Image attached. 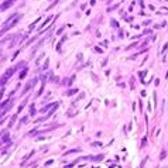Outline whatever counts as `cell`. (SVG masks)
Listing matches in <instances>:
<instances>
[{
  "mask_svg": "<svg viewBox=\"0 0 168 168\" xmlns=\"http://www.w3.org/2000/svg\"><path fill=\"white\" fill-rule=\"evenodd\" d=\"M16 0H6L3 4H0V11H4V10H7L9 7H11L13 4H14Z\"/></svg>",
  "mask_w": 168,
  "mask_h": 168,
  "instance_id": "2",
  "label": "cell"
},
{
  "mask_svg": "<svg viewBox=\"0 0 168 168\" xmlns=\"http://www.w3.org/2000/svg\"><path fill=\"white\" fill-rule=\"evenodd\" d=\"M54 105H55V103H52V105H47L45 107H43V109H41V112H43V113H44V112H48V110H49V107H52Z\"/></svg>",
  "mask_w": 168,
  "mask_h": 168,
  "instance_id": "6",
  "label": "cell"
},
{
  "mask_svg": "<svg viewBox=\"0 0 168 168\" xmlns=\"http://www.w3.org/2000/svg\"><path fill=\"white\" fill-rule=\"evenodd\" d=\"M16 69H17V66H13V68H9V69L4 72V75L0 78V85H1V86H4V85H6V82L9 81V78H11V75L14 74Z\"/></svg>",
  "mask_w": 168,
  "mask_h": 168,
  "instance_id": "1",
  "label": "cell"
},
{
  "mask_svg": "<svg viewBox=\"0 0 168 168\" xmlns=\"http://www.w3.org/2000/svg\"><path fill=\"white\" fill-rule=\"evenodd\" d=\"M37 83V78H34V79H30L28 82H27V85H26V88H24V93H27V92L30 91L31 88H34V85Z\"/></svg>",
  "mask_w": 168,
  "mask_h": 168,
  "instance_id": "3",
  "label": "cell"
},
{
  "mask_svg": "<svg viewBox=\"0 0 168 168\" xmlns=\"http://www.w3.org/2000/svg\"><path fill=\"white\" fill-rule=\"evenodd\" d=\"M75 93H78V89H71V91L66 93V96H71V95H75Z\"/></svg>",
  "mask_w": 168,
  "mask_h": 168,
  "instance_id": "7",
  "label": "cell"
},
{
  "mask_svg": "<svg viewBox=\"0 0 168 168\" xmlns=\"http://www.w3.org/2000/svg\"><path fill=\"white\" fill-rule=\"evenodd\" d=\"M102 158H103V155H96V157H93L95 161H99V160H102Z\"/></svg>",
  "mask_w": 168,
  "mask_h": 168,
  "instance_id": "11",
  "label": "cell"
},
{
  "mask_svg": "<svg viewBox=\"0 0 168 168\" xmlns=\"http://www.w3.org/2000/svg\"><path fill=\"white\" fill-rule=\"evenodd\" d=\"M14 122H16V116H13V117H11V120L9 122V127H11V126L14 124Z\"/></svg>",
  "mask_w": 168,
  "mask_h": 168,
  "instance_id": "9",
  "label": "cell"
},
{
  "mask_svg": "<svg viewBox=\"0 0 168 168\" xmlns=\"http://www.w3.org/2000/svg\"><path fill=\"white\" fill-rule=\"evenodd\" d=\"M26 103H27V100H24V102H23V103L20 105V107H18V112H21V110L24 109V106H26Z\"/></svg>",
  "mask_w": 168,
  "mask_h": 168,
  "instance_id": "10",
  "label": "cell"
},
{
  "mask_svg": "<svg viewBox=\"0 0 168 168\" xmlns=\"http://www.w3.org/2000/svg\"><path fill=\"white\" fill-rule=\"evenodd\" d=\"M7 141H9V136H4L3 140H1V143H7Z\"/></svg>",
  "mask_w": 168,
  "mask_h": 168,
  "instance_id": "12",
  "label": "cell"
},
{
  "mask_svg": "<svg viewBox=\"0 0 168 168\" xmlns=\"http://www.w3.org/2000/svg\"><path fill=\"white\" fill-rule=\"evenodd\" d=\"M30 113H31V114H34V113H35V109H34V105L31 106V109H30Z\"/></svg>",
  "mask_w": 168,
  "mask_h": 168,
  "instance_id": "13",
  "label": "cell"
},
{
  "mask_svg": "<svg viewBox=\"0 0 168 168\" xmlns=\"http://www.w3.org/2000/svg\"><path fill=\"white\" fill-rule=\"evenodd\" d=\"M165 157H167V151H165V150H163V151H161V155H160V158H161V160H164Z\"/></svg>",
  "mask_w": 168,
  "mask_h": 168,
  "instance_id": "8",
  "label": "cell"
},
{
  "mask_svg": "<svg viewBox=\"0 0 168 168\" xmlns=\"http://www.w3.org/2000/svg\"><path fill=\"white\" fill-rule=\"evenodd\" d=\"M165 78H168V71H167V74H165Z\"/></svg>",
  "mask_w": 168,
  "mask_h": 168,
  "instance_id": "14",
  "label": "cell"
},
{
  "mask_svg": "<svg viewBox=\"0 0 168 168\" xmlns=\"http://www.w3.org/2000/svg\"><path fill=\"white\" fill-rule=\"evenodd\" d=\"M26 75H27V69H23V71L20 72L18 78H20V79H24V78H26Z\"/></svg>",
  "mask_w": 168,
  "mask_h": 168,
  "instance_id": "5",
  "label": "cell"
},
{
  "mask_svg": "<svg viewBox=\"0 0 168 168\" xmlns=\"http://www.w3.org/2000/svg\"><path fill=\"white\" fill-rule=\"evenodd\" d=\"M52 17H54V16H49V17H47V20L44 21V23H43V26L40 27V31H43V30H44V27H45L47 24H48V23H49V21L52 20Z\"/></svg>",
  "mask_w": 168,
  "mask_h": 168,
  "instance_id": "4",
  "label": "cell"
}]
</instances>
